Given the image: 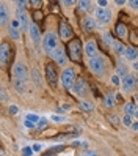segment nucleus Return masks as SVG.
<instances>
[{
  "label": "nucleus",
  "mask_w": 138,
  "mask_h": 156,
  "mask_svg": "<svg viewBox=\"0 0 138 156\" xmlns=\"http://www.w3.org/2000/svg\"><path fill=\"white\" fill-rule=\"evenodd\" d=\"M41 46H42V51L47 54L49 57H52V55H53V52L60 48V44H58V35L55 33L53 30H49L47 33L42 36V43H41Z\"/></svg>",
  "instance_id": "obj_1"
},
{
  "label": "nucleus",
  "mask_w": 138,
  "mask_h": 156,
  "mask_svg": "<svg viewBox=\"0 0 138 156\" xmlns=\"http://www.w3.org/2000/svg\"><path fill=\"white\" fill-rule=\"evenodd\" d=\"M88 65H89V69L93 71V74H96V76H99V77H102V76L105 74V69H107L105 60H104L102 55H99V54H97L96 57H93V58L88 60Z\"/></svg>",
  "instance_id": "obj_2"
},
{
  "label": "nucleus",
  "mask_w": 138,
  "mask_h": 156,
  "mask_svg": "<svg viewBox=\"0 0 138 156\" xmlns=\"http://www.w3.org/2000/svg\"><path fill=\"white\" fill-rule=\"evenodd\" d=\"M76 80H77V77H76V69L74 68L68 66V68L63 69V73H61V85H63V88L72 90Z\"/></svg>",
  "instance_id": "obj_3"
},
{
  "label": "nucleus",
  "mask_w": 138,
  "mask_h": 156,
  "mask_svg": "<svg viewBox=\"0 0 138 156\" xmlns=\"http://www.w3.org/2000/svg\"><path fill=\"white\" fill-rule=\"evenodd\" d=\"M94 16H96V19H97V25L102 27V25H107L110 21H112L113 13L110 11L108 8H100V6H97L96 10H94Z\"/></svg>",
  "instance_id": "obj_4"
},
{
  "label": "nucleus",
  "mask_w": 138,
  "mask_h": 156,
  "mask_svg": "<svg viewBox=\"0 0 138 156\" xmlns=\"http://www.w3.org/2000/svg\"><path fill=\"white\" fill-rule=\"evenodd\" d=\"M16 16H17V21L21 22V30H22V32H29L32 22H30L29 14H27V11H25V6H17Z\"/></svg>",
  "instance_id": "obj_5"
},
{
  "label": "nucleus",
  "mask_w": 138,
  "mask_h": 156,
  "mask_svg": "<svg viewBox=\"0 0 138 156\" xmlns=\"http://www.w3.org/2000/svg\"><path fill=\"white\" fill-rule=\"evenodd\" d=\"M13 76L14 79H21V80H29V76H30V73H29V68H27L25 63L22 62H17L14 68H13Z\"/></svg>",
  "instance_id": "obj_6"
},
{
  "label": "nucleus",
  "mask_w": 138,
  "mask_h": 156,
  "mask_svg": "<svg viewBox=\"0 0 138 156\" xmlns=\"http://www.w3.org/2000/svg\"><path fill=\"white\" fill-rule=\"evenodd\" d=\"M72 91L79 96V98H85L88 95V84L83 77H77L74 87H72Z\"/></svg>",
  "instance_id": "obj_7"
},
{
  "label": "nucleus",
  "mask_w": 138,
  "mask_h": 156,
  "mask_svg": "<svg viewBox=\"0 0 138 156\" xmlns=\"http://www.w3.org/2000/svg\"><path fill=\"white\" fill-rule=\"evenodd\" d=\"M136 77L135 76H132V74H129L127 77H124L123 79V82H121V90L124 91V93H132V91L135 90V87H136Z\"/></svg>",
  "instance_id": "obj_8"
},
{
  "label": "nucleus",
  "mask_w": 138,
  "mask_h": 156,
  "mask_svg": "<svg viewBox=\"0 0 138 156\" xmlns=\"http://www.w3.org/2000/svg\"><path fill=\"white\" fill-rule=\"evenodd\" d=\"M45 77H47L49 84L52 87H57V80H58V74H57V69L52 63H47L45 65Z\"/></svg>",
  "instance_id": "obj_9"
},
{
  "label": "nucleus",
  "mask_w": 138,
  "mask_h": 156,
  "mask_svg": "<svg viewBox=\"0 0 138 156\" xmlns=\"http://www.w3.org/2000/svg\"><path fill=\"white\" fill-rule=\"evenodd\" d=\"M52 58H53V62L57 63L58 66H66V63H68V57H66V52H64V49L60 48L53 52V55H52Z\"/></svg>",
  "instance_id": "obj_10"
},
{
  "label": "nucleus",
  "mask_w": 138,
  "mask_h": 156,
  "mask_svg": "<svg viewBox=\"0 0 138 156\" xmlns=\"http://www.w3.org/2000/svg\"><path fill=\"white\" fill-rule=\"evenodd\" d=\"M29 35H30V38H32V41H33L35 46H38V44L42 43V36H41V32H39V27L36 25L35 22H32V25H30Z\"/></svg>",
  "instance_id": "obj_11"
},
{
  "label": "nucleus",
  "mask_w": 138,
  "mask_h": 156,
  "mask_svg": "<svg viewBox=\"0 0 138 156\" xmlns=\"http://www.w3.org/2000/svg\"><path fill=\"white\" fill-rule=\"evenodd\" d=\"M69 54H71L72 60H80L82 58V48H80L79 40H74V41L69 43Z\"/></svg>",
  "instance_id": "obj_12"
},
{
  "label": "nucleus",
  "mask_w": 138,
  "mask_h": 156,
  "mask_svg": "<svg viewBox=\"0 0 138 156\" xmlns=\"http://www.w3.org/2000/svg\"><path fill=\"white\" fill-rule=\"evenodd\" d=\"M82 27H83V30L91 33V32H94L97 29V22H96V17H91V16H86L83 21H82Z\"/></svg>",
  "instance_id": "obj_13"
},
{
  "label": "nucleus",
  "mask_w": 138,
  "mask_h": 156,
  "mask_svg": "<svg viewBox=\"0 0 138 156\" xmlns=\"http://www.w3.org/2000/svg\"><path fill=\"white\" fill-rule=\"evenodd\" d=\"M85 54H86L88 60L97 55V44H96V41H94V40L86 41V44H85Z\"/></svg>",
  "instance_id": "obj_14"
},
{
  "label": "nucleus",
  "mask_w": 138,
  "mask_h": 156,
  "mask_svg": "<svg viewBox=\"0 0 138 156\" xmlns=\"http://www.w3.org/2000/svg\"><path fill=\"white\" fill-rule=\"evenodd\" d=\"M30 77H32V82H33L36 87H41L42 85V74H41V71L38 69V66H33L30 69Z\"/></svg>",
  "instance_id": "obj_15"
},
{
  "label": "nucleus",
  "mask_w": 138,
  "mask_h": 156,
  "mask_svg": "<svg viewBox=\"0 0 138 156\" xmlns=\"http://www.w3.org/2000/svg\"><path fill=\"white\" fill-rule=\"evenodd\" d=\"M10 55H11V52H10L8 44L6 43H2V48H0V62H2L3 66L6 65V62H8V58H10Z\"/></svg>",
  "instance_id": "obj_16"
},
{
  "label": "nucleus",
  "mask_w": 138,
  "mask_h": 156,
  "mask_svg": "<svg viewBox=\"0 0 138 156\" xmlns=\"http://www.w3.org/2000/svg\"><path fill=\"white\" fill-rule=\"evenodd\" d=\"M60 36H61V40H69L72 36V30H71V27L66 22L60 24Z\"/></svg>",
  "instance_id": "obj_17"
},
{
  "label": "nucleus",
  "mask_w": 138,
  "mask_h": 156,
  "mask_svg": "<svg viewBox=\"0 0 138 156\" xmlns=\"http://www.w3.org/2000/svg\"><path fill=\"white\" fill-rule=\"evenodd\" d=\"M126 60H129V62H136L138 60V49L136 48H133V46H129L127 48V51H126Z\"/></svg>",
  "instance_id": "obj_18"
},
{
  "label": "nucleus",
  "mask_w": 138,
  "mask_h": 156,
  "mask_svg": "<svg viewBox=\"0 0 138 156\" xmlns=\"http://www.w3.org/2000/svg\"><path fill=\"white\" fill-rule=\"evenodd\" d=\"M112 49H113V52L116 54V55H119V57H124L126 55V51H127V48L121 41H115L113 46H112Z\"/></svg>",
  "instance_id": "obj_19"
},
{
  "label": "nucleus",
  "mask_w": 138,
  "mask_h": 156,
  "mask_svg": "<svg viewBox=\"0 0 138 156\" xmlns=\"http://www.w3.org/2000/svg\"><path fill=\"white\" fill-rule=\"evenodd\" d=\"M14 90L19 95H24L25 91H27V82L25 80H21V79H14Z\"/></svg>",
  "instance_id": "obj_20"
},
{
  "label": "nucleus",
  "mask_w": 138,
  "mask_h": 156,
  "mask_svg": "<svg viewBox=\"0 0 138 156\" xmlns=\"http://www.w3.org/2000/svg\"><path fill=\"white\" fill-rule=\"evenodd\" d=\"M138 111V106L135 103H126L124 104V115H135V112Z\"/></svg>",
  "instance_id": "obj_21"
},
{
  "label": "nucleus",
  "mask_w": 138,
  "mask_h": 156,
  "mask_svg": "<svg viewBox=\"0 0 138 156\" xmlns=\"http://www.w3.org/2000/svg\"><path fill=\"white\" fill-rule=\"evenodd\" d=\"M80 109L83 112H93L94 111V104L91 101H86V99H82L80 101Z\"/></svg>",
  "instance_id": "obj_22"
},
{
  "label": "nucleus",
  "mask_w": 138,
  "mask_h": 156,
  "mask_svg": "<svg viewBox=\"0 0 138 156\" xmlns=\"http://www.w3.org/2000/svg\"><path fill=\"white\" fill-rule=\"evenodd\" d=\"M116 74H118L119 77H123V79L129 76L127 66H126V65H123V62H119V63H118V66H116Z\"/></svg>",
  "instance_id": "obj_23"
},
{
  "label": "nucleus",
  "mask_w": 138,
  "mask_h": 156,
  "mask_svg": "<svg viewBox=\"0 0 138 156\" xmlns=\"http://www.w3.org/2000/svg\"><path fill=\"white\" fill-rule=\"evenodd\" d=\"M104 103H105V107H115V104H116V95L115 93H107Z\"/></svg>",
  "instance_id": "obj_24"
},
{
  "label": "nucleus",
  "mask_w": 138,
  "mask_h": 156,
  "mask_svg": "<svg viewBox=\"0 0 138 156\" xmlns=\"http://www.w3.org/2000/svg\"><path fill=\"white\" fill-rule=\"evenodd\" d=\"M6 21H8V10H6V6L2 3L0 5V24L5 25Z\"/></svg>",
  "instance_id": "obj_25"
},
{
  "label": "nucleus",
  "mask_w": 138,
  "mask_h": 156,
  "mask_svg": "<svg viewBox=\"0 0 138 156\" xmlns=\"http://www.w3.org/2000/svg\"><path fill=\"white\" fill-rule=\"evenodd\" d=\"M21 29H11L10 27V30H8V35H10V38L14 40V41H19L21 40Z\"/></svg>",
  "instance_id": "obj_26"
},
{
  "label": "nucleus",
  "mask_w": 138,
  "mask_h": 156,
  "mask_svg": "<svg viewBox=\"0 0 138 156\" xmlns=\"http://www.w3.org/2000/svg\"><path fill=\"white\" fill-rule=\"evenodd\" d=\"M116 33H118L119 38H126L127 36V27L124 24H118L116 25Z\"/></svg>",
  "instance_id": "obj_27"
},
{
  "label": "nucleus",
  "mask_w": 138,
  "mask_h": 156,
  "mask_svg": "<svg viewBox=\"0 0 138 156\" xmlns=\"http://www.w3.org/2000/svg\"><path fill=\"white\" fill-rule=\"evenodd\" d=\"M77 5H79V8L82 11H88L91 8V2H89V0H80V2H77Z\"/></svg>",
  "instance_id": "obj_28"
},
{
  "label": "nucleus",
  "mask_w": 138,
  "mask_h": 156,
  "mask_svg": "<svg viewBox=\"0 0 138 156\" xmlns=\"http://www.w3.org/2000/svg\"><path fill=\"white\" fill-rule=\"evenodd\" d=\"M102 40H104V43H105V44L108 46V48H112V46H113V43H115L113 36L110 35V33H107V32H105V33L102 35Z\"/></svg>",
  "instance_id": "obj_29"
},
{
  "label": "nucleus",
  "mask_w": 138,
  "mask_h": 156,
  "mask_svg": "<svg viewBox=\"0 0 138 156\" xmlns=\"http://www.w3.org/2000/svg\"><path fill=\"white\" fill-rule=\"evenodd\" d=\"M121 122H123V125H124V126L132 128V125H133V122H135V120H133V117H132V115H124Z\"/></svg>",
  "instance_id": "obj_30"
},
{
  "label": "nucleus",
  "mask_w": 138,
  "mask_h": 156,
  "mask_svg": "<svg viewBox=\"0 0 138 156\" xmlns=\"http://www.w3.org/2000/svg\"><path fill=\"white\" fill-rule=\"evenodd\" d=\"M49 125V120L47 118H44V117H41V120L38 122V125H36V129L38 131H42V129H45V126Z\"/></svg>",
  "instance_id": "obj_31"
},
{
  "label": "nucleus",
  "mask_w": 138,
  "mask_h": 156,
  "mask_svg": "<svg viewBox=\"0 0 138 156\" xmlns=\"http://www.w3.org/2000/svg\"><path fill=\"white\" fill-rule=\"evenodd\" d=\"M27 120H30V122H33L35 125H38V122L41 120V117H38V115H36V114H27Z\"/></svg>",
  "instance_id": "obj_32"
},
{
  "label": "nucleus",
  "mask_w": 138,
  "mask_h": 156,
  "mask_svg": "<svg viewBox=\"0 0 138 156\" xmlns=\"http://www.w3.org/2000/svg\"><path fill=\"white\" fill-rule=\"evenodd\" d=\"M121 82H123V79L119 77L118 74H113V76H112V84H113V85L118 87V85H121Z\"/></svg>",
  "instance_id": "obj_33"
},
{
  "label": "nucleus",
  "mask_w": 138,
  "mask_h": 156,
  "mask_svg": "<svg viewBox=\"0 0 138 156\" xmlns=\"http://www.w3.org/2000/svg\"><path fill=\"white\" fill-rule=\"evenodd\" d=\"M50 120H53L55 123H61V122L66 120V118H64L63 115H61V117H60V115H52V117H50Z\"/></svg>",
  "instance_id": "obj_34"
},
{
  "label": "nucleus",
  "mask_w": 138,
  "mask_h": 156,
  "mask_svg": "<svg viewBox=\"0 0 138 156\" xmlns=\"http://www.w3.org/2000/svg\"><path fill=\"white\" fill-rule=\"evenodd\" d=\"M10 114L11 115H17V114H19V107H17L16 104H11L10 106Z\"/></svg>",
  "instance_id": "obj_35"
},
{
  "label": "nucleus",
  "mask_w": 138,
  "mask_h": 156,
  "mask_svg": "<svg viewBox=\"0 0 138 156\" xmlns=\"http://www.w3.org/2000/svg\"><path fill=\"white\" fill-rule=\"evenodd\" d=\"M32 153H35V151H33V148H30V147H25V148L22 150L24 156H32Z\"/></svg>",
  "instance_id": "obj_36"
},
{
  "label": "nucleus",
  "mask_w": 138,
  "mask_h": 156,
  "mask_svg": "<svg viewBox=\"0 0 138 156\" xmlns=\"http://www.w3.org/2000/svg\"><path fill=\"white\" fill-rule=\"evenodd\" d=\"M24 126H25V128H29V129H32V128H36V125H35L33 122H30V120H27V118L24 120Z\"/></svg>",
  "instance_id": "obj_37"
},
{
  "label": "nucleus",
  "mask_w": 138,
  "mask_h": 156,
  "mask_svg": "<svg viewBox=\"0 0 138 156\" xmlns=\"http://www.w3.org/2000/svg\"><path fill=\"white\" fill-rule=\"evenodd\" d=\"M10 27H11V29H21V22L17 21V19H13L11 24H10Z\"/></svg>",
  "instance_id": "obj_38"
},
{
  "label": "nucleus",
  "mask_w": 138,
  "mask_h": 156,
  "mask_svg": "<svg viewBox=\"0 0 138 156\" xmlns=\"http://www.w3.org/2000/svg\"><path fill=\"white\" fill-rule=\"evenodd\" d=\"M32 148H33L35 153H39V151L42 150V145H41V144H33V145H32Z\"/></svg>",
  "instance_id": "obj_39"
},
{
  "label": "nucleus",
  "mask_w": 138,
  "mask_h": 156,
  "mask_svg": "<svg viewBox=\"0 0 138 156\" xmlns=\"http://www.w3.org/2000/svg\"><path fill=\"white\" fill-rule=\"evenodd\" d=\"M127 3L132 10H138V0H130V2H127Z\"/></svg>",
  "instance_id": "obj_40"
},
{
  "label": "nucleus",
  "mask_w": 138,
  "mask_h": 156,
  "mask_svg": "<svg viewBox=\"0 0 138 156\" xmlns=\"http://www.w3.org/2000/svg\"><path fill=\"white\" fill-rule=\"evenodd\" d=\"M110 122H112L113 125H118L119 123V117L118 115H112V117H110Z\"/></svg>",
  "instance_id": "obj_41"
},
{
  "label": "nucleus",
  "mask_w": 138,
  "mask_h": 156,
  "mask_svg": "<svg viewBox=\"0 0 138 156\" xmlns=\"http://www.w3.org/2000/svg\"><path fill=\"white\" fill-rule=\"evenodd\" d=\"M107 5H108L107 0H99L97 2V6H100V8H107Z\"/></svg>",
  "instance_id": "obj_42"
},
{
  "label": "nucleus",
  "mask_w": 138,
  "mask_h": 156,
  "mask_svg": "<svg viewBox=\"0 0 138 156\" xmlns=\"http://www.w3.org/2000/svg\"><path fill=\"white\" fill-rule=\"evenodd\" d=\"M82 156H99V154L96 151H88L86 150V151H83V154H82Z\"/></svg>",
  "instance_id": "obj_43"
},
{
  "label": "nucleus",
  "mask_w": 138,
  "mask_h": 156,
  "mask_svg": "<svg viewBox=\"0 0 138 156\" xmlns=\"http://www.w3.org/2000/svg\"><path fill=\"white\" fill-rule=\"evenodd\" d=\"M63 5H66V6H72V5H76V2H74V0H64Z\"/></svg>",
  "instance_id": "obj_44"
},
{
  "label": "nucleus",
  "mask_w": 138,
  "mask_h": 156,
  "mask_svg": "<svg viewBox=\"0 0 138 156\" xmlns=\"http://www.w3.org/2000/svg\"><path fill=\"white\" fill-rule=\"evenodd\" d=\"M6 101V90H5V87H2V103H5Z\"/></svg>",
  "instance_id": "obj_45"
},
{
  "label": "nucleus",
  "mask_w": 138,
  "mask_h": 156,
  "mask_svg": "<svg viewBox=\"0 0 138 156\" xmlns=\"http://www.w3.org/2000/svg\"><path fill=\"white\" fill-rule=\"evenodd\" d=\"M132 131L138 133V122H133V125H132Z\"/></svg>",
  "instance_id": "obj_46"
},
{
  "label": "nucleus",
  "mask_w": 138,
  "mask_h": 156,
  "mask_svg": "<svg viewBox=\"0 0 138 156\" xmlns=\"http://www.w3.org/2000/svg\"><path fill=\"white\" fill-rule=\"evenodd\" d=\"M126 0H116V5H126Z\"/></svg>",
  "instance_id": "obj_47"
},
{
  "label": "nucleus",
  "mask_w": 138,
  "mask_h": 156,
  "mask_svg": "<svg viewBox=\"0 0 138 156\" xmlns=\"http://www.w3.org/2000/svg\"><path fill=\"white\" fill-rule=\"evenodd\" d=\"M80 147H82V148H88V142H82Z\"/></svg>",
  "instance_id": "obj_48"
},
{
  "label": "nucleus",
  "mask_w": 138,
  "mask_h": 156,
  "mask_svg": "<svg viewBox=\"0 0 138 156\" xmlns=\"http://www.w3.org/2000/svg\"><path fill=\"white\" fill-rule=\"evenodd\" d=\"M133 69H135V71H136V73H138V60H136V62H135V63H133Z\"/></svg>",
  "instance_id": "obj_49"
},
{
  "label": "nucleus",
  "mask_w": 138,
  "mask_h": 156,
  "mask_svg": "<svg viewBox=\"0 0 138 156\" xmlns=\"http://www.w3.org/2000/svg\"><path fill=\"white\" fill-rule=\"evenodd\" d=\"M32 5H35V6H39V5H41V2H39V0H38V2L35 0V2H32Z\"/></svg>",
  "instance_id": "obj_50"
},
{
  "label": "nucleus",
  "mask_w": 138,
  "mask_h": 156,
  "mask_svg": "<svg viewBox=\"0 0 138 156\" xmlns=\"http://www.w3.org/2000/svg\"><path fill=\"white\" fill-rule=\"evenodd\" d=\"M42 156H55V153H52V151H49V153H45V154H42Z\"/></svg>",
  "instance_id": "obj_51"
},
{
  "label": "nucleus",
  "mask_w": 138,
  "mask_h": 156,
  "mask_svg": "<svg viewBox=\"0 0 138 156\" xmlns=\"http://www.w3.org/2000/svg\"><path fill=\"white\" fill-rule=\"evenodd\" d=\"M133 118H135V122H138V111L135 112V115H133Z\"/></svg>",
  "instance_id": "obj_52"
},
{
  "label": "nucleus",
  "mask_w": 138,
  "mask_h": 156,
  "mask_svg": "<svg viewBox=\"0 0 138 156\" xmlns=\"http://www.w3.org/2000/svg\"><path fill=\"white\" fill-rule=\"evenodd\" d=\"M135 103H138V95H135Z\"/></svg>",
  "instance_id": "obj_53"
},
{
  "label": "nucleus",
  "mask_w": 138,
  "mask_h": 156,
  "mask_svg": "<svg viewBox=\"0 0 138 156\" xmlns=\"http://www.w3.org/2000/svg\"><path fill=\"white\" fill-rule=\"evenodd\" d=\"M135 77H136V80H138V73H136V76H135Z\"/></svg>",
  "instance_id": "obj_54"
}]
</instances>
